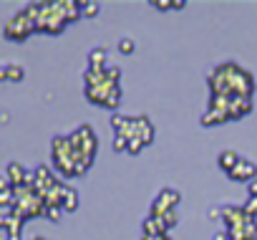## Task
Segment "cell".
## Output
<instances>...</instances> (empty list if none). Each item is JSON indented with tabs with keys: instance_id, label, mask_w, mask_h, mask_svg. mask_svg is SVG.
I'll return each instance as SVG.
<instances>
[{
	"instance_id": "ffe728a7",
	"label": "cell",
	"mask_w": 257,
	"mask_h": 240,
	"mask_svg": "<svg viewBox=\"0 0 257 240\" xmlns=\"http://www.w3.org/2000/svg\"><path fill=\"white\" fill-rule=\"evenodd\" d=\"M162 220H164V225H167V227L172 230V227H174V225L179 222V207H174V210H169L167 215H162Z\"/></svg>"
},
{
	"instance_id": "7402d4cb",
	"label": "cell",
	"mask_w": 257,
	"mask_h": 240,
	"mask_svg": "<svg viewBox=\"0 0 257 240\" xmlns=\"http://www.w3.org/2000/svg\"><path fill=\"white\" fill-rule=\"evenodd\" d=\"M118 104H121V86H118V89H116V91L108 96V101H106V109H111V111H113V109H118Z\"/></svg>"
},
{
	"instance_id": "3957f363",
	"label": "cell",
	"mask_w": 257,
	"mask_h": 240,
	"mask_svg": "<svg viewBox=\"0 0 257 240\" xmlns=\"http://www.w3.org/2000/svg\"><path fill=\"white\" fill-rule=\"evenodd\" d=\"M51 149H53V165L61 172V177H73V167H76L78 154L71 147V137H53Z\"/></svg>"
},
{
	"instance_id": "8fae6325",
	"label": "cell",
	"mask_w": 257,
	"mask_h": 240,
	"mask_svg": "<svg viewBox=\"0 0 257 240\" xmlns=\"http://www.w3.org/2000/svg\"><path fill=\"white\" fill-rule=\"evenodd\" d=\"M252 111V99H229V122L242 119Z\"/></svg>"
},
{
	"instance_id": "f546056e",
	"label": "cell",
	"mask_w": 257,
	"mask_h": 240,
	"mask_svg": "<svg viewBox=\"0 0 257 240\" xmlns=\"http://www.w3.org/2000/svg\"><path fill=\"white\" fill-rule=\"evenodd\" d=\"M212 240H229V235H227V232H214Z\"/></svg>"
},
{
	"instance_id": "d6986e66",
	"label": "cell",
	"mask_w": 257,
	"mask_h": 240,
	"mask_svg": "<svg viewBox=\"0 0 257 240\" xmlns=\"http://www.w3.org/2000/svg\"><path fill=\"white\" fill-rule=\"evenodd\" d=\"M227 235H229V240H247L244 222H242V225H232V227H227Z\"/></svg>"
},
{
	"instance_id": "7c38bea8",
	"label": "cell",
	"mask_w": 257,
	"mask_h": 240,
	"mask_svg": "<svg viewBox=\"0 0 257 240\" xmlns=\"http://www.w3.org/2000/svg\"><path fill=\"white\" fill-rule=\"evenodd\" d=\"M0 227H3L6 237H16V235H21V230H23V217H18V215H6V217H0Z\"/></svg>"
},
{
	"instance_id": "5bb4252c",
	"label": "cell",
	"mask_w": 257,
	"mask_h": 240,
	"mask_svg": "<svg viewBox=\"0 0 257 240\" xmlns=\"http://www.w3.org/2000/svg\"><path fill=\"white\" fill-rule=\"evenodd\" d=\"M26 78V71H23V66H18V63H8V66H3V71H0V81H13V84H18V81H23Z\"/></svg>"
},
{
	"instance_id": "f1b7e54d",
	"label": "cell",
	"mask_w": 257,
	"mask_h": 240,
	"mask_svg": "<svg viewBox=\"0 0 257 240\" xmlns=\"http://www.w3.org/2000/svg\"><path fill=\"white\" fill-rule=\"evenodd\" d=\"M61 212H63V207H48V220L61 222Z\"/></svg>"
},
{
	"instance_id": "9a60e30c",
	"label": "cell",
	"mask_w": 257,
	"mask_h": 240,
	"mask_svg": "<svg viewBox=\"0 0 257 240\" xmlns=\"http://www.w3.org/2000/svg\"><path fill=\"white\" fill-rule=\"evenodd\" d=\"M103 81H108V78H106V68H93V66H88V71L83 73V84H86V89L98 86V84H103Z\"/></svg>"
},
{
	"instance_id": "30bf717a",
	"label": "cell",
	"mask_w": 257,
	"mask_h": 240,
	"mask_svg": "<svg viewBox=\"0 0 257 240\" xmlns=\"http://www.w3.org/2000/svg\"><path fill=\"white\" fill-rule=\"evenodd\" d=\"M134 137H139L147 147L154 142V127L149 122V116H134Z\"/></svg>"
},
{
	"instance_id": "83f0119b",
	"label": "cell",
	"mask_w": 257,
	"mask_h": 240,
	"mask_svg": "<svg viewBox=\"0 0 257 240\" xmlns=\"http://www.w3.org/2000/svg\"><path fill=\"white\" fill-rule=\"evenodd\" d=\"M244 207H247V212H249V215L257 220V197H249V200L244 202Z\"/></svg>"
},
{
	"instance_id": "5b68a950",
	"label": "cell",
	"mask_w": 257,
	"mask_h": 240,
	"mask_svg": "<svg viewBox=\"0 0 257 240\" xmlns=\"http://www.w3.org/2000/svg\"><path fill=\"white\" fill-rule=\"evenodd\" d=\"M179 202H182V195H179L174 187H164V190L157 195V200L152 202V212H149V215L162 217V215H167L169 210L179 207Z\"/></svg>"
},
{
	"instance_id": "4316f807",
	"label": "cell",
	"mask_w": 257,
	"mask_h": 240,
	"mask_svg": "<svg viewBox=\"0 0 257 240\" xmlns=\"http://www.w3.org/2000/svg\"><path fill=\"white\" fill-rule=\"evenodd\" d=\"M152 6L159 11H169V8H174V0H152Z\"/></svg>"
},
{
	"instance_id": "ba28073f",
	"label": "cell",
	"mask_w": 257,
	"mask_h": 240,
	"mask_svg": "<svg viewBox=\"0 0 257 240\" xmlns=\"http://www.w3.org/2000/svg\"><path fill=\"white\" fill-rule=\"evenodd\" d=\"M227 177H229V180H234V182H247V185H249L252 180H257V167H254V162H249V159H244V157H242V159H239V165H237Z\"/></svg>"
},
{
	"instance_id": "4dcf8cb0",
	"label": "cell",
	"mask_w": 257,
	"mask_h": 240,
	"mask_svg": "<svg viewBox=\"0 0 257 240\" xmlns=\"http://www.w3.org/2000/svg\"><path fill=\"white\" fill-rule=\"evenodd\" d=\"M6 240H21V235H16V237H6Z\"/></svg>"
},
{
	"instance_id": "484cf974",
	"label": "cell",
	"mask_w": 257,
	"mask_h": 240,
	"mask_svg": "<svg viewBox=\"0 0 257 240\" xmlns=\"http://www.w3.org/2000/svg\"><path fill=\"white\" fill-rule=\"evenodd\" d=\"M83 16L86 18H96L98 16V6L96 3H83Z\"/></svg>"
},
{
	"instance_id": "cb8c5ba5",
	"label": "cell",
	"mask_w": 257,
	"mask_h": 240,
	"mask_svg": "<svg viewBox=\"0 0 257 240\" xmlns=\"http://www.w3.org/2000/svg\"><path fill=\"white\" fill-rule=\"evenodd\" d=\"M147 144L139 139V137H134V139H128V154H139L142 149H144Z\"/></svg>"
},
{
	"instance_id": "44dd1931",
	"label": "cell",
	"mask_w": 257,
	"mask_h": 240,
	"mask_svg": "<svg viewBox=\"0 0 257 240\" xmlns=\"http://www.w3.org/2000/svg\"><path fill=\"white\" fill-rule=\"evenodd\" d=\"M106 78L111 84H118L121 86V68L118 66H106Z\"/></svg>"
},
{
	"instance_id": "7a4b0ae2",
	"label": "cell",
	"mask_w": 257,
	"mask_h": 240,
	"mask_svg": "<svg viewBox=\"0 0 257 240\" xmlns=\"http://www.w3.org/2000/svg\"><path fill=\"white\" fill-rule=\"evenodd\" d=\"M38 6H26L21 13H16L6 26H3V36L13 43H23L28 36L38 33Z\"/></svg>"
},
{
	"instance_id": "ac0fdd59",
	"label": "cell",
	"mask_w": 257,
	"mask_h": 240,
	"mask_svg": "<svg viewBox=\"0 0 257 240\" xmlns=\"http://www.w3.org/2000/svg\"><path fill=\"white\" fill-rule=\"evenodd\" d=\"M103 63H106V48H93V51L88 53V66H93V68H106Z\"/></svg>"
},
{
	"instance_id": "2e32d148",
	"label": "cell",
	"mask_w": 257,
	"mask_h": 240,
	"mask_svg": "<svg viewBox=\"0 0 257 240\" xmlns=\"http://www.w3.org/2000/svg\"><path fill=\"white\" fill-rule=\"evenodd\" d=\"M229 122V116L222 114V111H214V109H207L202 114V127H217V124H224Z\"/></svg>"
},
{
	"instance_id": "4fadbf2b",
	"label": "cell",
	"mask_w": 257,
	"mask_h": 240,
	"mask_svg": "<svg viewBox=\"0 0 257 240\" xmlns=\"http://www.w3.org/2000/svg\"><path fill=\"white\" fill-rule=\"evenodd\" d=\"M239 159H242V157H239L234 149H224V152H219L217 165H219V170H222V172H227V175H229V172L239 165Z\"/></svg>"
},
{
	"instance_id": "52a82bcc",
	"label": "cell",
	"mask_w": 257,
	"mask_h": 240,
	"mask_svg": "<svg viewBox=\"0 0 257 240\" xmlns=\"http://www.w3.org/2000/svg\"><path fill=\"white\" fill-rule=\"evenodd\" d=\"M249 217H252V215L247 212L244 205H224V207H222V220H224L227 227H232V225H242V222H247Z\"/></svg>"
},
{
	"instance_id": "9c48e42d",
	"label": "cell",
	"mask_w": 257,
	"mask_h": 240,
	"mask_svg": "<svg viewBox=\"0 0 257 240\" xmlns=\"http://www.w3.org/2000/svg\"><path fill=\"white\" fill-rule=\"evenodd\" d=\"M28 170L21 165V162H11L8 167H6V175H3V180H8L13 187H23V185H28Z\"/></svg>"
},
{
	"instance_id": "e0dca14e",
	"label": "cell",
	"mask_w": 257,
	"mask_h": 240,
	"mask_svg": "<svg viewBox=\"0 0 257 240\" xmlns=\"http://www.w3.org/2000/svg\"><path fill=\"white\" fill-rule=\"evenodd\" d=\"M76 207H78V192L66 185V190H63V212H73Z\"/></svg>"
},
{
	"instance_id": "8992f818",
	"label": "cell",
	"mask_w": 257,
	"mask_h": 240,
	"mask_svg": "<svg viewBox=\"0 0 257 240\" xmlns=\"http://www.w3.org/2000/svg\"><path fill=\"white\" fill-rule=\"evenodd\" d=\"M116 89H118V84L103 81V84H98V86H91V89H86V99H88L91 104H96V106H106L108 96H111Z\"/></svg>"
},
{
	"instance_id": "d4e9b609",
	"label": "cell",
	"mask_w": 257,
	"mask_h": 240,
	"mask_svg": "<svg viewBox=\"0 0 257 240\" xmlns=\"http://www.w3.org/2000/svg\"><path fill=\"white\" fill-rule=\"evenodd\" d=\"M113 152H128V139L126 137H113Z\"/></svg>"
},
{
	"instance_id": "1f68e13d",
	"label": "cell",
	"mask_w": 257,
	"mask_h": 240,
	"mask_svg": "<svg viewBox=\"0 0 257 240\" xmlns=\"http://www.w3.org/2000/svg\"><path fill=\"white\" fill-rule=\"evenodd\" d=\"M36 240H48V237H36Z\"/></svg>"
},
{
	"instance_id": "603a6c76",
	"label": "cell",
	"mask_w": 257,
	"mask_h": 240,
	"mask_svg": "<svg viewBox=\"0 0 257 240\" xmlns=\"http://www.w3.org/2000/svg\"><path fill=\"white\" fill-rule=\"evenodd\" d=\"M134 48H137V46H134L132 38H121V41H118V51L126 53V56H128V53H134Z\"/></svg>"
},
{
	"instance_id": "277c9868",
	"label": "cell",
	"mask_w": 257,
	"mask_h": 240,
	"mask_svg": "<svg viewBox=\"0 0 257 240\" xmlns=\"http://www.w3.org/2000/svg\"><path fill=\"white\" fill-rule=\"evenodd\" d=\"M71 137V147H73V152L78 154V159H83L86 165H93V159H96V149H98V139H96V134H93V129L88 127V124H83V127H78L73 134H68Z\"/></svg>"
},
{
	"instance_id": "6da1fadb",
	"label": "cell",
	"mask_w": 257,
	"mask_h": 240,
	"mask_svg": "<svg viewBox=\"0 0 257 240\" xmlns=\"http://www.w3.org/2000/svg\"><path fill=\"white\" fill-rule=\"evenodd\" d=\"M207 84L212 96H227V99H252L254 91V78L247 68L239 63H222L207 73Z\"/></svg>"
}]
</instances>
